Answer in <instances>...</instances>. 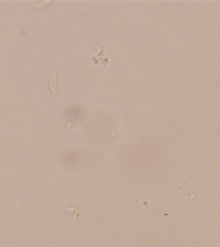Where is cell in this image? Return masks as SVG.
Returning a JSON list of instances; mask_svg holds the SVG:
<instances>
[{
  "mask_svg": "<svg viewBox=\"0 0 220 247\" xmlns=\"http://www.w3.org/2000/svg\"><path fill=\"white\" fill-rule=\"evenodd\" d=\"M57 82H58V78H57L56 72L55 71H52L50 74L49 84L50 89L53 93H56L58 91V89H57Z\"/></svg>",
  "mask_w": 220,
  "mask_h": 247,
  "instance_id": "obj_1",
  "label": "cell"
}]
</instances>
